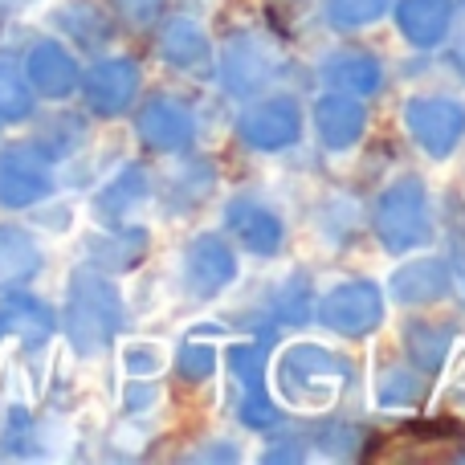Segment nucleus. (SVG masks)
Listing matches in <instances>:
<instances>
[{
  "mask_svg": "<svg viewBox=\"0 0 465 465\" xmlns=\"http://www.w3.org/2000/svg\"><path fill=\"white\" fill-rule=\"evenodd\" d=\"M347 380L351 363L322 343H290L273 368V388L298 412H327Z\"/></svg>",
  "mask_w": 465,
  "mask_h": 465,
  "instance_id": "1",
  "label": "nucleus"
},
{
  "mask_svg": "<svg viewBox=\"0 0 465 465\" xmlns=\"http://www.w3.org/2000/svg\"><path fill=\"white\" fill-rule=\"evenodd\" d=\"M123 331V294L106 273L74 270L65 290V335L78 355H103Z\"/></svg>",
  "mask_w": 465,
  "mask_h": 465,
  "instance_id": "2",
  "label": "nucleus"
},
{
  "mask_svg": "<svg viewBox=\"0 0 465 465\" xmlns=\"http://www.w3.org/2000/svg\"><path fill=\"white\" fill-rule=\"evenodd\" d=\"M376 237L392 253L420 249L433 237V217H429V196L417 176H401L388 184L376 201Z\"/></svg>",
  "mask_w": 465,
  "mask_h": 465,
  "instance_id": "3",
  "label": "nucleus"
},
{
  "mask_svg": "<svg viewBox=\"0 0 465 465\" xmlns=\"http://www.w3.org/2000/svg\"><path fill=\"white\" fill-rule=\"evenodd\" d=\"M319 319L327 331L343 339H363L384 322V294L376 282H343L319 306Z\"/></svg>",
  "mask_w": 465,
  "mask_h": 465,
  "instance_id": "4",
  "label": "nucleus"
},
{
  "mask_svg": "<svg viewBox=\"0 0 465 465\" xmlns=\"http://www.w3.org/2000/svg\"><path fill=\"white\" fill-rule=\"evenodd\" d=\"M404 127L433 160H450L465 139V106L453 98H409L404 103Z\"/></svg>",
  "mask_w": 465,
  "mask_h": 465,
  "instance_id": "5",
  "label": "nucleus"
},
{
  "mask_svg": "<svg viewBox=\"0 0 465 465\" xmlns=\"http://www.w3.org/2000/svg\"><path fill=\"white\" fill-rule=\"evenodd\" d=\"M54 193L49 160L37 147H5L0 152V204L5 209H29Z\"/></svg>",
  "mask_w": 465,
  "mask_h": 465,
  "instance_id": "6",
  "label": "nucleus"
},
{
  "mask_svg": "<svg viewBox=\"0 0 465 465\" xmlns=\"http://www.w3.org/2000/svg\"><path fill=\"white\" fill-rule=\"evenodd\" d=\"M237 135L257 152H282V147L298 143L302 135V111L294 98H265V103L249 106L237 123Z\"/></svg>",
  "mask_w": 465,
  "mask_h": 465,
  "instance_id": "7",
  "label": "nucleus"
},
{
  "mask_svg": "<svg viewBox=\"0 0 465 465\" xmlns=\"http://www.w3.org/2000/svg\"><path fill=\"white\" fill-rule=\"evenodd\" d=\"M237 282V257L221 237L201 232L184 249V286L193 298H217Z\"/></svg>",
  "mask_w": 465,
  "mask_h": 465,
  "instance_id": "8",
  "label": "nucleus"
},
{
  "mask_svg": "<svg viewBox=\"0 0 465 465\" xmlns=\"http://www.w3.org/2000/svg\"><path fill=\"white\" fill-rule=\"evenodd\" d=\"M135 131L152 152H188L196 139V119L176 98H152V103L139 111Z\"/></svg>",
  "mask_w": 465,
  "mask_h": 465,
  "instance_id": "9",
  "label": "nucleus"
},
{
  "mask_svg": "<svg viewBox=\"0 0 465 465\" xmlns=\"http://www.w3.org/2000/svg\"><path fill=\"white\" fill-rule=\"evenodd\" d=\"M82 90H86L90 111L103 114V119H114V114H123L131 103H135V94H139V65L127 62V57H106V62H98L94 70L86 74Z\"/></svg>",
  "mask_w": 465,
  "mask_h": 465,
  "instance_id": "10",
  "label": "nucleus"
},
{
  "mask_svg": "<svg viewBox=\"0 0 465 465\" xmlns=\"http://www.w3.org/2000/svg\"><path fill=\"white\" fill-rule=\"evenodd\" d=\"M273 70H278V54L262 37H232L225 45L221 78H225L229 94H237V98L257 94L273 78Z\"/></svg>",
  "mask_w": 465,
  "mask_h": 465,
  "instance_id": "11",
  "label": "nucleus"
},
{
  "mask_svg": "<svg viewBox=\"0 0 465 465\" xmlns=\"http://www.w3.org/2000/svg\"><path fill=\"white\" fill-rule=\"evenodd\" d=\"M54 331L57 319L41 298L21 294V290L0 298V339H16L25 347H45L54 339Z\"/></svg>",
  "mask_w": 465,
  "mask_h": 465,
  "instance_id": "12",
  "label": "nucleus"
},
{
  "mask_svg": "<svg viewBox=\"0 0 465 465\" xmlns=\"http://www.w3.org/2000/svg\"><path fill=\"white\" fill-rule=\"evenodd\" d=\"M225 225L229 232L241 241V245L249 249V253L257 257H270L278 253L282 245V217L273 209H265L262 201H249V196H237V201H229L225 209Z\"/></svg>",
  "mask_w": 465,
  "mask_h": 465,
  "instance_id": "13",
  "label": "nucleus"
},
{
  "mask_svg": "<svg viewBox=\"0 0 465 465\" xmlns=\"http://www.w3.org/2000/svg\"><path fill=\"white\" fill-rule=\"evenodd\" d=\"M363 127H368V111H363V103L355 94L335 90V94L319 98V106H314V131H319V139L331 147V152L355 147L363 135Z\"/></svg>",
  "mask_w": 465,
  "mask_h": 465,
  "instance_id": "14",
  "label": "nucleus"
},
{
  "mask_svg": "<svg viewBox=\"0 0 465 465\" xmlns=\"http://www.w3.org/2000/svg\"><path fill=\"white\" fill-rule=\"evenodd\" d=\"M25 78L45 98H70L78 90V62L57 41H37L29 49V62H25Z\"/></svg>",
  "mask_w": 465,
  "mask_h": 465,
  "instance_id": "15",
  "label": "nucleus"
},
{
  "mask_svg": "<svg viewBox=\"0 0 465 465\" xmlns=\"http://www.w3.org/2000/svg\"><path fill=\"white\" fill-rule=\"evenodd\" d=\"M388 286H392V298L401 306H429L453 290V270L437 257H412L409 265H401L388 278Z\"/></svg>",
  "mask_w": 465,
  "mask_h": 465,
  "instance_id": "16",
  "label": "nucleus"
},
{
  "mask_svg": "<svg viewBox=\"0 0 465 465\" xmlns=\"http://www.w3.org/2000/svg\"><path fill=\"white\" fill-rule=\"evenodd\" d=\"M160 54H163V62L184 74H204L213 65V45L193 16H172V21L163 25Z\"/></svg>",
  "mask_w": 465,
  "mask_h": 465,
  "instance_id": "17",
  "label": "nucleus"
},
{
  "mask_svg": "<svg viewBox=\"0 0 465 465\" xmlns=\"http://www.w3.org/2000/svg\"><path fill=\"white\" fill-rule=\"evenodd\" d=\"M396 25H401L404 41H412L417 49H433L453 29V5L450 0H401Z\"/></svg>",
  "mask_w": 465,
  "mask_h": 465,
  "instance_id": "18",
  "label": "nucleus"
},
{
  "mask_svg": "<svg viewBox=\"0 0 465 465\" xmlns=\"http://www.w3.org/2000/svg\"><path fill=\"white\" fill-rule=\"evenodd\" d=\"M147 196H152V176H147L139 163H131V168H123L119 176H114L111 184L94 196V204H90V209H94V217L103 221V225H119V221L131 217V213H135Z\"/></svg>",
  "mask_w": 465,
  "mask_h": 465,
  "instance_id": "19",
  "label": "nucleus"
},
{
  "mask_svg": "<svg viewBox=\"0 0 465 465\" xmlns=\"http://www.w3.org/2000/svg\"><path fill=\"white\" fill-rule=\"evenodd\" d=\"M41 273L37 241L16 225H0V290H21Z\"/></svg>",
  "mask_w": 465,
  "mask_h": 465,
  "instance_id": "20",
  "label": "nucleus"
},
{
  "mask_svg": "<svg viewBox=\"0 0 465 465\" xmlns=\"http://www.w3.org/2000/svg\"><path fill=\"white\" fill-rule=\"evenodd\" d=\"M322 82L335 90H343V94H376L380 90V65L371 54H355V49H347V54H335L322 62Z\"/></svg>",
  "mask_w": 465,
  "mask_h": 465,
  "instance_id": "21",
  "label": "nucleus"
},
{
  "mask_svg": "<svg viewBox=\"0 0 465 465\" xmlns=\"http://www.w3.org/2000/svg\"><path fill=\"white\" fill-rule=\"evenodd\" d=\"M147 253V232L143 229H119L106 232V237H94L90 241V257H94L103 270H131V265H139Z\"/></svg>",
  "mask_w": 465,
  "mask_h": 465,
  "instance_id": "22",
  "label": "nucleus"
},
{
  "mask_svg": "<svg viewBox=\"0 0 465 465\" xmlns=\"http://www.w3.org/2000/svg\"><path fill=\"white\" fill-rule=\"evenodd\" d=\"M404 343H409V355L425 371H441L450 343H453V327H441V322H409Z\"/></svg>",
  "mask_w": 465,
  "mask_h": 465,
  "instance_id": "23",
  "label": "nucleus"
},
{
  "mask_svg": "<svg viewBox=\"0 0 465 465\" xmlns=\"http://www.w3.org/2000/svg\"><path fill=\"white\" fill-rule=\"evenodd\" d=\"M33 111V86L13 54H0V123H21Z\"/></svg>",
  "mask_w": 465,
  "mask_h": 465,
  "instance_id": "24",
  "label": "nucleus"
},
{
  "mask_svg": "<svg viewBox=\"0 0 465 465\" xmlns=\"http://www.w3.org/2000/svg\"><path fill=\"white\" fill-rule=\"evenodd\" d=\"M371 396H376L380 409H420V401H425V380L412 376L409 368H388V371H380V380L371 384Z\"/></svg>",
  "mask_w": 465,
  "mask_h": 465,
  "instance_id": "25",
  "label": "nucleus"
},
{
  "mask_svg": "<svg viewBox=\"0 0 465 465\" xmlns=\"http://www.w3.org/2000/svg\"><path fill=\"white\" fill-rule=\"evenodd\" d=\"M229 371L232 380H237L241 396H257L265 392V347L257 343H232L229 347Z\"/></svg>",
  "mask_w": 465,
  "mask_h": 465,
  "instance_id": "26",
  "label": "nucleus"
},
{
  "mask_svg": "<svg viewBox=\"0 0 465 465\" xmlns=\"http://www.w3.org/2000/svg\"><path fill=\"white\" fill-rule=\"evenodd\" d=\"M392 8V0H327V21L331 29H363V25L380 21Z\"/></svg>",
  "mask_w": 465,
  "mask_h": 465,
  "instance_id": "27",
  "label": "nucleus"
},
{
  "mask_svg": "<svg viewBox=\"0 0 465 465\" xmlns=\"http://www.w3.org/2000/svg\"><path fill=\"white\" fill-rule=\"evenodd\" d=\"M168 368V351L160 343H127L123 347V371L131 380H155Z\"/></svg>",
  "mask_w": 465,
  "mask_h": 465,
  "instance_id": "28",
  "label": "nucleus"
},
{
  "mask_svg": "<svg viewBox=\"0 0 465 465\" xmlns=\"http://www.w3.org/2000/svg\"><path fill=\"white\" fill-rule=\"evenodd\" d=\"M180 376L193 380V384H201V380H209L213 371H217V347L213 343H184L180 347Z\"/></svg>",
  "mask_w": 465,
  "mask_h": 465,
  "instance_id": "29",
  "label": "nucleus"
},
{
  "mask_svg": "<svg viewBox=\"0 0 465 465\" xmlns=\"http://www.w3.org/2000/svg\"><path fill=\"white\" fill-rule=\"evenodd\" d=\"M319 445H322V453H331V458H355V450L363 445V433L355 425H327L319 433Z\"/></svg>",
  "mask_w": 465,
  "mask_h": 465,
  "instance_id": "30",
  "label": "nucleus"
},
{
  "mask_svg": "<svg viewBox=\"0 0 465 465\" xmlns=\"http://www.w3.org/2000/svg\"><path fill=\"white\" fill-rule=\"evenodd\" d=\"M237 420H241V425H249V429H273V425H278V409H273V401L265 392L241 396Z\"/></svg>",
  "mask_w": 465,
  "mask_h": 465,
  "instance_id": "31",
  "label": "nucleus"
},
{
  "mask_svg": "<svg viewBox=\"0 0 465 465\" xmlns=\"http://www.w3.org/2000/svg\"><path fill=\"white\" fill-rule=\"evenodd\" d=\"M114 5H119V16L131 29H147V25H155L163 13V0H114Z\"/></svg>",
  "mask_w": 465,
  "mask_h": 465,
  "instance_id": "32",
  "label": "nucleus"
},
{
  "mask_svg": "<svg viewBox=\"0 0 465 465\" xmlns=\"http://www.w3.org/2000/svg\"><path fill=\"white\" fill-rule=\"evenodd\" d=\"M127 412H143V409H152L155 404V384L152 380H131L127 384Z\"/></svg>",
  "mask_w": 465,
  "mask_h": 465,
  "instance_id": "33",
  "label": "nucleus"
},
{
  "mask_svg": "<svg viewBox=\"0 0 465 465\" xmlns=\"http://www.w3.org/2000/svg\"><path fill=\"white\" fill-rule=\"evenodd\" d=\"M453 57H458L461 74H465V5H461V16H458V41H453Z\"/></svg>",
  "mask_w": 465,
  "mask_h": 465,
  "instance_id": "34",
  "label": "nucleus"
}]
</instances>
